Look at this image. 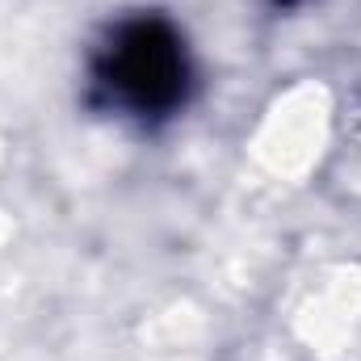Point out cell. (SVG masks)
<instances>
[{"instance_id":"6da1fadb","label":"cell","mask_w":361,"mask_h":361,"mask_svg":"<svg viewBox=\"0 0 361 361\" xmlns=\"http://www.w3.org/2000/svg\"><path fill=\"white\" fill-rule=\"evenodd\" d=\"M101 85L139 114L169 109L185 89V55H180L173 30L160 21L126 25L105 51Z\"/></svg>"}]
</instances>
